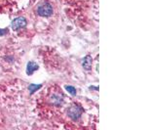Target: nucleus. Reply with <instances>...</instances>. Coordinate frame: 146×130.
<instances>
[{
  "mask_svg": "<svg viewBox=\"0 0 146 130\" xmlns=\"http://www.w3.org/2000/svg\"><path fill=\"white\" fill-rule=\"evenodd\" d=\"M53 7L50 3L45 2V3H42L41 5L38 6L37 8V13L39 14V16L41 17H49L53 14Z\"/></svg>",
  "mask_w": 146,
  "mask_h": 130,
  "instance_id": "nucleus-1",
  "label": "nucleus"
},
{
  "mask_svg": "<svg viewBox=\"0 0 146 130\" xmlns=\"http://www.w3.org/2000/svg\"><path fill=\"white\" fill-rule=\"evenodd\" d=\"M67 115L73 120H77L81 115V110L77 106H71V107L68 108L67 110Z\"/></svg>",
  "mask_w": 146,
  "mask_h": 130,
  "instance_id": "nucleus-2",
  "label": "nucleus"
},
{
  "mask_svg": "<svg viewBox=\"0 0 146 130\" xmlns=\"http://www.w3.org/2000/svg\"><path fill=\"white\" fill-rule=\"evenodd\" d=\"M27 25V20L23 17L17 18L12 22V28L13 29H18V28L23 27Z\"/></svg>",
  "mask_w": 146,
  "mask_h": 130,
  "instance_id": "nucleus-3",
  "label": "nucleus"
},
{
  "mask_svg": "<svg viewBox=\"0 0 146 130\" xmlns=\"http://www.w3.org/2000/svg\"><path fill=\"white\" fill-rule=\"evenodd\" d=\"M36 70H38V65L35 64L33 62H29L27 64V72L28 75L32 74Z\"/></svg>",
  "mask_w": 146,
  "mask_h": 130,
  "instance_id": "nucleus-4",
  "label": "nucleus"
},
{
  "mask_svg": "<svg viewBox=\"0 0 146 130\" xmlns=\"http://www.w3.org/2000/svg\"><path fill=\"white\" fill-rule=\"evenodd\" d=\"M82 66H83V68H85V70H91L92 58L90 56H87L83 59V61H82Z\"/></svg>",
  "mask_w": 146,
  "mask_h": 130,
  "instance_id": "nucleus-5",
  "label": "nucleus"
},
{
  "mask_svg": "<svg viewBox=\"0 0 146 130\" xmlns=\"http://www.w3.org/2000/svg\"><path fill=\"white\" fill-rule=\"evenodd\" d=\"M65 89H66V90L69 92L71 95H73V96L76 95V90H75L74 87H72V86H65Z\"/></svg>",
  "mask_w": 146,
  "mask_h": 130,
  "instance_id": "nucleus-6",
  "label": "nucleus"
},
{
  "mask_svg": "<svg viewBox=\"0 0 146 130\" xmlns=\"http://www.w3.org/2000/svg\"><path fill=\"white\" fill-rule=\"evenodd\" d=\"M39 88H41V85H35V84H31V85H30V86H29V91L30 92H31V93H32V92H34V91H36L37 90V89H39Z\"/></svg>",
  "mask_w": 146,
  "mask_h": 130,
  "instance_id": "nucleus-7",
  "label": "nucleus"
},
{
  "mask_svg": "<svg viewBox=\"0 0 146 130\" xmlns=\"http://www.w3.org/2000/svg\"><path fill=\"white\" fill-rule=\"evenodd\" d=\"M4 34H6V30H1V29H0V35H2Z\"/></svg>",
  "mask_w": 146,
  "mask_h": 130,
  "instance_id": "nucleus-8",
  "label": "nucleus"
}]
</instances>
